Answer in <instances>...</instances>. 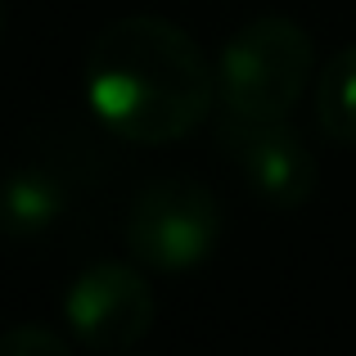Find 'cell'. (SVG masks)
<instances>
[{
    "mask_svg": "<svg viewBox=\"0 0 356 356\" xmlns=\"http://www.w3.org/2000/svg\"><path fill=\"white\" fill-rule=\"evenodd\" d=\"M63 185L45 167H18L0 181V235L9 239H32L50 230L63 212Z\"/></svg>",
    "mask_w": 356,
    "mask_h": 356,
    "instance_id": "cell-6",
    "label": "cell"
},
{
    "mask_svg": "<svg viewBox=\"0 0 356 356\" xmlns=\"http://www.w3.org/2000/svg\"><path fill=\"white\" fill-rule=\"evenodd\" d=\"M217 194L194 176H163L145 185L127 217V248L154 270H190L217 248Z\"/></svg>",
    "mask_w": 356,
    "mask_h": 356,
    "instance_id": "cell-3",
    "label": "cell"
},
{
    "mask_svg": "<svg viewBox=\"0 0 356 356\" xmlns=\"http://www.w3.org/2000/svg\"><path fill=\"white\" fill-rule=\"evenodd\" d=\"M68 339L45 325H14L0 334V356H63Z\"/></svg>",
    "mask_w": 356,
    "mask_h": 356,
    "instance_id": "cell-8",
    "label": "cell"
},
{
    "mask_svg": "<svg viewBox=\"0 0 356 356\" xmlns=\"http://www.w3.org/2000/svg\"><path fill=\"white\" fill-rule=\"evenodd\" d=\"M72 334L95 352H131L154 325V293L145 275L122 261H99L72 280L63 298Z\"/></svg>",
    "mask_w": 356,
    "mask_h": 356,
    "instance_id": "cell-4",
    "label": "cell"
},
{
    "mask_svg": "<svg viewBox=\"0 0 356 356\" xmlns=\"http://www.w3.org/2000/svg\"><path fill=\"white\" fill-rule=\"evenodd\" d=\"M316 68V45L293 18H252L226 41L217 63V90L230 118L284 122L302 99Z\"/></svg>",
    "mask_w": 356,
    "mask_h": 356,
    "instance_id": "cell-2",
    "label": "cell"
},
{
    "mask_svg": "<svg viewBox=\"0 0 356 356\" xmlns=\"http://www.w3.org/2000/svg\"><path fill=\"white\" fill-rule=\"evenodd\" d=\"M226 149L239 158L248 185L280 212L302 208L316 194V158L284 122H226Z\"/></svg>",
    "mask_w": 356,
    "mask_h": 356,
    "instance_id": "cell-5",
    "label": "cell"
},
{
    "mask_svg": "<svg viewBox=\"0 0 356 356\" xmlns=\"http://www.w3.org/2000/svg\"><path fill=\"white\" fill-rule=\"evenodd\" d=\"M316 122L334 145H356V45L325 63L316 86Z\"/></svg>",
    "mask_w": 356,
    "mask_h": 356,
    "instance_id": "cell-7",
    "label": "cell"
},
{
    "mask_svg": "<svg viewBox=\"0 0 356 356\" xmlns=\"http://www.w3.org/2000/svg\"><path fill=\"white\" fill-rule=\"evenodd\" d=\"M0 36H5V5H0Z\"/></svg>",
    "mask_w": 356,
    "mask_h": 356,
    "instance_id": "cell-9",
    "label": "cell"
},
{
    "mask_svg": "<svg viewBox=\"0 0 356 356\" xmlns=\"http://www.w3.org/2000/svg\"><path fill=\"white\" fill-rule=\"evenodd\" d=\"M86 99L113 136L172 145L212 113L217 72L185 27L158 14H131L90 41Z\"/></svg>",
    "mask_w": 356,
    "mask_h": 356,
    "instance_id": "cell-1",
    "label": "cell"
}]
</instances>
